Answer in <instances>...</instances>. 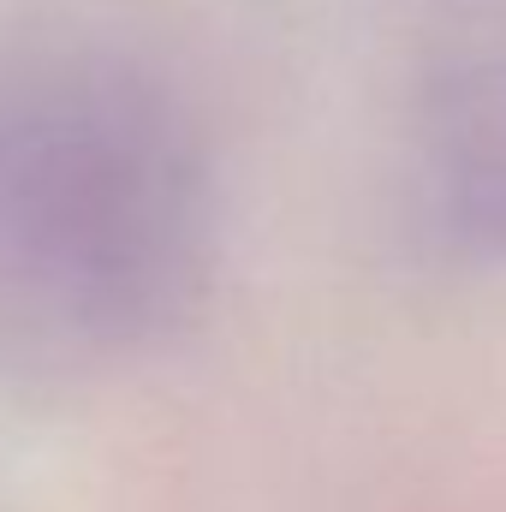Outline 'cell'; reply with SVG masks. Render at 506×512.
Returning a JSON list of instances; mask_svg holds the SVG:
<instances>
[{
    "label": "cell",
    "instance_id": "1",
    "mask_svg": "<svg viewBox=\"0 0 506 512\" xmlns=\"http://www.w3.org/2000/svg\"><path fill=\"white\" fill-rule=\"evenodd\" d=\"M197 215V161L143 84L42 60L0 90V262L42 316L84 334L161 316Z\"/></svg>",
    "mask_w": 506,
    "mask_h": 512
}]
</instances>
